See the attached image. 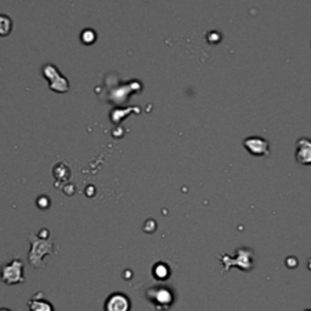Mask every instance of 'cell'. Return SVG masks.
I'll use <instances>...</instances> for the list:
<instances>
[{"instance_id": "5", "label": "cell", "mask_w": 311, "mask_h": 311, "mask_svg": "<svg viewBox=\"0 0 311 311\" xmlns=\"http://www.w3.org/2000/svg\"><path fill=\"white\" fill-rule=\"evenodd\" d=\"M245 147L254 156H266L269 153V142L259 136H252L245 140Z\"/></svg>"}, {"instance_id": "7", "label": "cell", "mask_w": 311, "mask_h": 311, "mask_svg": "<svg viewBox=\"0 0 311 311\" xmlns=\"http://www.w3.org/2000/svg\"><path fill=\"white\" fill-rule=\"evenodd\" d=\"M27 305L32 311H54V309H52V305L50 304L49 302L40 301V299L35 301L34 298H32L29 302H28Z\"/></svg>"}, {"instance_id": "3", "label": "cell", "mask_w": 311, "mask_h": 311, "mask_svg": "<svg viewBox=\"0 0 311 311\" xmlns=\"http://www.w3.org/2000/svg\"><path fill=\"white\" fill-rule=\"evenodd\" d=\"M0 279L6 285H15L24 282L23 262L21 259H13L6 263L0 269Z\"/></svg>"}, {"instance_id": "2", "label": "cell", "mask_w": 311, "mask_h": 311, "mask_svg": "<svg viewBox=\"0 0 311 311\" xmlns=\"http://www.w3.org/2000/svg\"><path fill=\"white\" fill-rule=\"evenodd\" d=\"M148 301L155 305L157 310H167L174 303V294L170 288L165 286H157L147 291Z\"/></svg>"}, {"instance_id": "1", "label": "cell", "mask_w": 311, "mask_h": 311, "mask_svg": "<svg viewBox=\"0 0 311 311\" xmlns=\"http://www.w3.org/2000/svg\"><path fill=\"white\" fill-rule=\"evenodd\" d=\"M30 245H32V251H30L28 259H29L30 264L34 266L35 269L39 268V264L43 263V258L45 256H49L52 252V241H47V238H43L41 236H35V235H30L29 236Z\"/></svg>"}, {"instance_id": "6", "label": "cell", "mask_w": 311, "mask_h": 311, "mask_svg": "<svg viewBox=\"0 0 311 311\" xmlns=\"http://www.w3.org/2000/svg\"><path fill=\"white\" fill-rule=\"evenodd\" d=\"M296 159L301 164H311V140L308 137H302L297 142Z\"/></svg>"}, {"instance_id": "4", "label": "cell", "mask_w": 311, "mask_h": 311, "mask_svg": "<svg viewBox=\"0 0 311 311\" xmlns=\"http://www.w3.org/2000/svg\"><path fill=\"white\" fill-rule=\"evenodd\" d=\"M106 311H129L130 310V301L125 294L113 293L107 298L105 304Z\"/></svg>"}, {"instance_id": "8", "label": "cell", "mask_w": 311, "mask_h": 311, "mask_svg": "<svg viewBox=\"0 0 311 311\" xmlns=\"http://www.w3.org/2000/svg\"><path fill=\"white\" fill-rule=\"evenodd\" d=\"M169 275H170L169 269H168V266L164 265L163 263H159V264H157L155 268H153V276H155L157 280L163 281V280L169 277Z\"/></svg>"}, {"instance_id": "9", "label": "cell", "mask_w": 311, "mask_h": 311, "mask_svg": "<svg viewBox=\"0 0 311 311\" xmlns=\"http://www.w3.org/2000/svg\"><path fill=\"white\" fill-rule=\"evenodd\" d=\"M0 311H11V310H7V309H0Z\"/></svg>"}]
</instances>
